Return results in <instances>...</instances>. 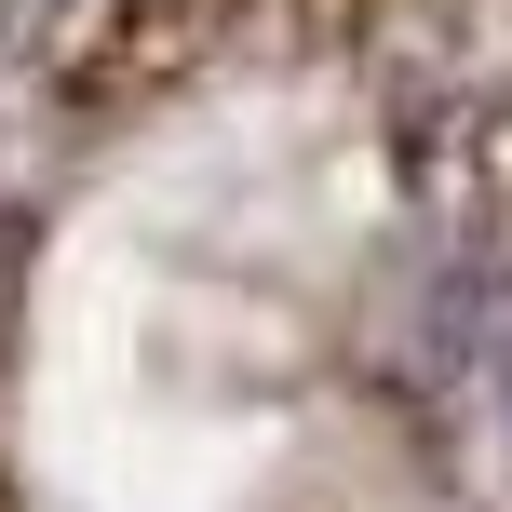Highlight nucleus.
I'll return each instance as SVG.
<instances>
[{"mask_svg":"<svg viewBox=\"0 0 512 512\" xmlns=\"http://www.w3.org/2000/svg\"><path fill=\"white\" fill-rule=\"evenodd\" d=\"M499 391H512V364H499Z\"/></svg>","mask_w":512,"mask_h":512,"instance_id":"nucleus-1","label":"nucleus"}]
</instances>
